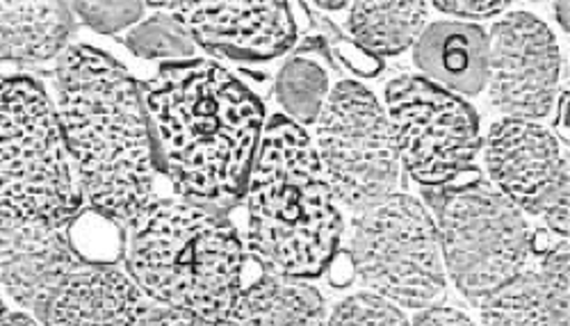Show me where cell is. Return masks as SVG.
I'll return each instance as SVG.
<instances>
[{"mask_svg":"<svg viewBox=\"0 0 570 326\" xmlns=\"http://www.w3.org/2000/svg\"><path fill=\"white\" fill-rule=\"evenodd\" d=\"M139 89L156 167L176 195L213 210L240 204L265 128L254 91L208 60L167 62Z\"/></svg>","mask_w":570,"mask_h":326,"instance_id":"6da1fadb","label":"cell"},{"mask_svg":"<svg viewBox=\"0 0 570 326\" xmlns=\"http://www.w3.org/2000/svg\"><path fill=\"white\" fill-rule=\"evenodd\" d=\"M56 112L85 201L130 224L156 199V158L141 89L108 53L76 43L56 69Z\"/></svg>","mask_w":570,"mask_h":326,"instance_id":"7a4b0ae2","label":"cell"},{"mask_svg":"<svg viewBox=\"0 0 570 326\" xmlns=\"http://www.w3.org/2000/svg\"><path fill=\"white\" fill-rule=\"evenodd\" d=\"M247 249L274 276H320L343 238V215L308 132L274 115L247 188Z\"/></svg>","mask_w":570,"mask_h":326,"instance_id":"3957f363","label":"cell"},{"mask_svg":"<svg viewBox=\"0 0 570 326\" xmlns=\"http://www.w3.org/2000/svg\"><path fill=\"white\" fill-rule=\"evenodd\" d=\"M126 269L158 306L219 326L243 290L245 245L219 213L187 199H151L128 224Z\"/></svg>","mask_w":570,"mask_h":326,"instance_id":"277c9868","label":"cell"},{"mask_svg":"<svg viewBox=\"0 0 570 326\" xmlns=\"http://www.w3.org/2000/svg\"><path fill=\"white\" fill-rule=\"evenodd\" d=\"M85 197L56 103L35 78L0 82V228L65 230Z\"/></svg>","mask_w":570,"mask_h":326,"instance_id":"5b68a950","label":"cell"},{"mask_svg":"<svg viewBox=\"0 0 570 326\" xmlns=\"http://www.w3.org/2000/svg\"><path fill=\"white\" fill-rule=\"evenodd\" d=\"M352 260L363 286L395 306L430 308L448 286L436 221L411 195L356 210Z\"/></svg>","mask_w":570,"mask_h":326,"instance_id":"8992f818","label":"cell"},{"mask_svg":"<svg viewBox=\"0 0 570 326\" xmlns=\"http://www.w3.org/2000/svg\"><path fill=\"white\" fill-rule=\"evenodd\" d=\"M436 213L445 271L470 302L480 304L530 260L525 213L493 182L478 178L445 190Z\"/></svg>","mask_w":570,"mask_h":326,"instance_id":"52a82bcc","label":"cell"},{"mask_svg":"<svg viewBox=\"0 0 570 326\" xmlns=\"http://www.w3.org/2000/svg\"><path fill=\"white\" fill-rule=\"evenodd\" d=\"M313 147L336 204L356 213L395 195L402 165L386 110L365 85L343 80L328 91Z\"/></svg>","mask_w":570,"mask_h":326,"instance_id":"ba28073f","label":"cell"},{"mask_svg":"<svg viewBox=\"0 0 570 326\" xmlns=\"http://www.w3.org/2000/svg\"><path fill=\"white\" fill-rule=\"evenodd\" d=\"M386 117L400 165L430 188H445L470 171L484 147L478 112L420 76L389 82Z\"/></svg>","mask_w":570,"mask_h":326,"instance_id":"9c48e42d","label":"cell"},{"mask_svg":"<svg viewBox=\"0 0 570 326\" xmlns=\"http://www.w3.org/2000/svg\"><path fill=\"white\" fill-rule=\"evenodd\" d=\"M495 188L568 240V160L557 137L528 119L495 121L484 142Z\"/></svg>","mask_w":570,"mask_h":326,"instance_id":"30bf717a","label":"cell"},{"mask_svg":"<svg viewBox=\"0 0 570 326\" xmlns=\"http://www.w3.org/2000/svg\"><path fill=\"white\" fill-rule=\"evenodd\" d=\"M561 76L559 46L534 14L513 12L489 34V97L511 119H541L552 110Z\"/></svg>","mask_w":570,"mask_h":326,"instance_id":"8fae6325","label":"cell"},{"mask_svg":"<svg viewBox=\"0 0 570 326\" xmlns=\"http://www.w3.org/2000/svg\"><path fill=\"white\" fill-rule=\"evenodd\" d=\"M176 19L202 49L235 60L267 62L291 49L297 26L285 3H149Z\"/></svg>","mask_w":570,"mask_h":326,"instance_id":"7c38bea8","label":"cell"},{"mask_svg":"<svg viewBox=\"0 0 570 326\" xmlns=\"http://www.w3.org/2000/svg\"><path fill=\"white\" fill-rule=\"evenodd\" d=\"M151 304L132 278L101 263L71 274L43 306L41 326H149Z\"/></svg>","mask_w":570,"mask_h":326,"instance_id":"4fadbf2b","label":"cell"},{"mask_svg":"<svg viewBox=\"0 0 570 326\" xmlns=\"http://www.w3.org/2000/svg\"><path fill=\"white\" fill-rule=\"evenodd\" d=\"M482 326H568V240L530 254L513 278L480 302Z\"/></svg>","mask_w":570,"mask_h":326,"instance_id":"5bb4252c","label":"cell"},{"mask_svg":"<svg viewBox=\"0 0 570 326\" xmlns=\"http://www.w3.org/2000/svg\"><path fill=\"white\" fill-rule=\"evenodd\" d=\"M420 78L456 97H474L489 82V34L474 23L439 21L413 43Z\"/></svg>","mask_w":570,"mask_h":326,"instance_id":"9a60e30c","label":"cell"},{"mask_svg":"<svg viewBox=\"0 0 570 326\" xmlns=\"http://www.w3.org/2000/svg\"><path fill=\"white\" fill-rule=\"evenodd\" d=\"M76 32L69 3L37 0V3L0 6V60L41 65L60 60Z\"/></svg>","mask_w":570,"mask_h":326,"instance_id":"2e32d148","label":"cell"},{"mask_svg":"<svg viewBox=\"0 0 570 326\" xmlns=\"http://www.w3.org/2000/svg\"><path fill=\"white\" fill-rule=\"evenodd\" d=\"M322 295L306 281L265 274L243 288L219 326H322Z\"/></svg>","mask_w":570,"mask_h":326,"instance_id":"e0dca14e","label":"cell"},{"mask_svg":"<svg viewBox=\"0 0 570 326\" xmlns=\"http://www.w3.org/2000/svg\"><path fill=\"white\" fill-rule=\"evenodd\" d=\"M430 3L400 0V3H354L350 8V34L367 51L397 56L417 41L424 30Z\"/></svg>","mask_w":570,"mask_h":326,"instance_id":"ac0fdd59","label":"cell"},{"mask_svg":"<svg viewBox=\"0 0 570 326\" xmlns=\"http://www.w3.org/2000/svg\"><path fill=\"white\" fill-rule=\"evenodd\" d=\"M274 95L281 108L302 128L315 124L328 97L326 71L306 58H293L276 76Z\"/></svg>","mask_w":570,"mask_h":326,"instance_id":"d6986e66","label":"cell"},{"mask_svg":"<svg viewBox=\"0 0 570 326\" xmlns=\"http://www.w3.org/2000/svg\"><path fill=\"white\" fill-rule=\"evenodd\" d=\"M124 46L145 60H195L197 43L187 30L171 17L158 12L145 21H139L124 37Z\"/></svg>","mask_w":570,"mask_h":326,"instance_id":"ffe728a7","label":"cell"},{"mask_svg":"<svg viewBox=\"0 0 570 326\" xmlns=\"http://www.w3.org/2000/svg\"><path fill=\"white\" fill-rule=\"evenodd\" d=\"M322 326H409V319L400 306L372 293H361L341 302L324 317Z\"/></svg>","mask_w":570,"mask_h":326,"instance_id":"44dd1931","label":"cell"},{"mask_svg":"<svg viewBox=\"0 0 570 326\" xmlns=\"http://www.w3.org/2000/svg\"><path fill=\"white\" fill-rule=\"evenodd\" d=\"M73 14L94 32L117 34L145 17V3H73Z\"/></svg>","mask_w":570,"mask_h":326,"instance_id":"7402d4cb","label":"cell"},{"mask_svg":"<svg viewBox=\"0 0 570 326\" xmlns=\"http://www.w3.org/2000/svg\"><path fill=\"white\" fill-rule=\"evenodd\" d=\"M439 12L452 14V17H463V19H491L502 14L509 3H500V0H491V3H472V0H454V3H434L430 6Z\"/></svg>","mask_w":570,"mask_h":326,"instance_id":"603a6c76","label":"cell"},{"mask_svg":"<svg viewBox=\"0 0 570 326\" xmlns=\"http://www.w3.org/2000/svg\"><path fill=\"white\" fill-rule=\"evenodd\" d=\"M409 326H474V322L463 310L434 304L430 308L417 310Z\"/></svg>","mask_w":570,"mask_h":326,"instance_id":"cb8c5ba5","label":"cell"},{"mask_svg":"<svg viewBox=\"0 0 570 326\" xmlns=\"http://www.w3.org/2000/svg\"><path fill=\"white\" fill-rule=\"evenodd\" d=\"M149 326H213V324L204 322L202 317H197V315H193V313H185V310H176V308H167V306L151 304Z\"/></svg>","mask_w":570,"mask_h":326,"instance_id":"d4e9b609","label":"cell"},{"mask_svg":"<svg viewBox=\"0 0 570 326\" xmlns=\"http://www.w3.org/2000/svg\"><path fill=\"white\" fill-rule=\"evenodd\" d=\"M6 247H8V228H0V267H3V258H6ZM17 310V308H10V302L3 293V284H0V326L6 324L8 315Z\"/></svg>","mask_w":570,"mask_h":326,"instance_id":"484cf974","label":"cell"},{"mask_svg":"<svg viewBox=\"0 0 570 326\" xmlns=\"http://www.w3.org/2000/svg\"><path fill=\"white\" fill-rule=\"evenodd\" d=\"M3 326H41V324L32 315H28L23 310H12Z\"/></svg>","mask_w":570,"mask_h":326,"instance_id":"4316f807","label":"cell"},{"mask_svg":"<svg viewBox=\"0 0 570 326\" xmlns=\"http://www.w3.org/2000/svg\"><path fill=\"white\" fill-rule=\"evenodd\" d=\"M557 12H559V23H561V28H568V6L566 3H559L557 6Z\"/></svg>","mask_w":570,"mask_h":326,"instance_id":"83f0119b","label":"cell"},{"mask_svg":"<svg viewBox=\"0 0 570 326\" xmlns=\"http://www.w3.org/2000/svg\"><path fill=\"white\" fill-rule=\"evenodd\" d=\"M320 8H324V10H341V8H347V3H320Z\"/></svg>","mask_w":570,"mask_h":326,"instance_id":"f1b7e54d","label":"cell"}]
</instances>
